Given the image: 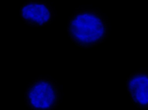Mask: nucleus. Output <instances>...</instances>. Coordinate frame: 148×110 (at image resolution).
I'll return each mask as SVG.
<instances>
[{
  "instance_id": "nucleus-1",
  "label": "nucleus",
  "mask_w": 148,
  "mask_h": 110,
  "mask_svg": "<svg viewBox=\"0 0 148 110\" xmlns=\"http://www.w3.org/2000/svg\"><path fill=\"white\" fill-rule=\"evenodd\" d=\"M66 31L76 45L90 48L103 43L108 36V22L105 16L94 9L76 10L69 18Z\"/></svg>"
},
{
  "instance_id": "nucleus-2",
  "label": "nucleus",
  "mask_w": 148,
  "mask_h": 110,
  "mask_svg": "<svg viewBox=\"0 0 148 110\" xmlns=\"http://www.w3.org/2000/svg\"><path fill=\"white\" fill-rule=\"evenodd\" d=\"M61 99L58 86L51 79L40 77L26 88L24 101L29 110H56Z\"/></svg>"
},
{
  "instance_id": "nucleus-3",
  "label": "nucleus",
  "mask_w": 148,
  "mask_h": 110,
  "mask_svg": "<svg viewBox=\"0 0 148 110\" xmlns=\"http://www.w3.org/2000/svg\"><path fill=\"white\" fill-rule=\"evenodd\" d=\"M20 16L25 24L32 27H42L50 24L55 17L53 8L43 0H28L23 4Z\"/></svg>"
},
{
  "instance_id": "nucleus-4",
  "label": "nucleus",
  "mask_w": 148,
  "mask_h": 110,
  "mask_svg": "<svg viewBox=\"0 0 148 110\" xmlns=\"http://www.w3.org/2000/svg\"><path fill=\"white\" fill-rule=\"evenodd\" d=\"M126 88L133 103L142 109L148 108V71H138L127 79Z\"/></svg>"
}]
</instances>
